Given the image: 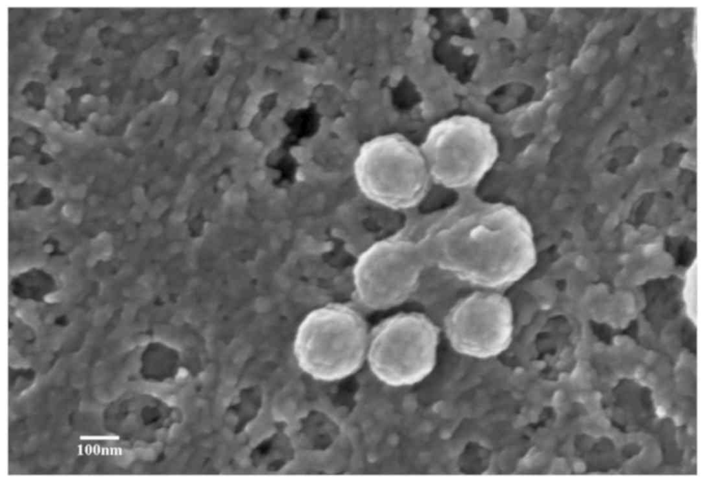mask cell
Here are the masks:
<instances>
[{
  "label": "cell",
  "instance_id": "cell-5",
  "mask_svg": "<svg viewBox=\"0 0 705 483\" xmlns=\"http://www.w3.org/2000/svg\"><path fill=\"white\" fill-rule=\"evenodd\" d=\"M439 329L422 313L401 312L372 331L368 360L372 373L393 387L412 385L433 370Z\"/></svg>",
  "mask_w": 705,
  "mask_h": 483
},
{
  "label": "cell",
  "instance_id": "cell-4",
  "mask_svg": "<svg viewBox=\"0 0 705 483\" xmlns=\"http://www.w3.org/2000/svg\"><path fill=\"white\" fill-rule=\"evenodd\" d=\"M368 342L361 314L347 303H329L310 312L299 325L294 353L299 367L313 378L343 379L361 366Z\"/></svg>",
  "mask_w": 705,
  "mask_h": 483
},
{
  "label": "cell",
  "instance_id": "cell-7",
  "mask_svg": "<svg viewBox=\"0 0 705 483\" xmlns=\"http://www.w3.org/2000/svg\"><path fill=\"white\" fill-rule=\"evenodd\" d=\"M514 311L501 291L479 290L457 301L444 319L451 346L459 354L489 358L505 352L514 332Z\"/></svg>",
  "mask_w": 705,
  "mask_h": 483
},
{
  "label": "cell",
  "instance_id": "cell-8",
  "mask_svg": "<svg viewBox=\"0 0 705 483\" xmlns=\"http://www.w3.org/2000/svg\"><path fill=\"white\" fill-rule=\"evenodd\" d=\"M263 393L257 385L241 389L227 407L224 419L235 435L244 432L259 416L263 405Z\"/></svg>",
  "mask_w": 705,
  "mask_h": 483
},
{
  "label": "cell",
  "instance_id": "cell-1",
  "mask_svg": "<svg viewBox=\"0 0 705 483\" xmlns=\"http://www.w3.org/2000/svg\"><path fill=\"white\" fill-rule=\"evenodd\" d=\"M419 241L428 265L481 290L501 292L537 262L531 222L502 202H459Z\"/></svg>",
  "mask_w": 705,
  "mask_h": 483
},
{
  "label": "cell",
  "instance_id": "cell-9",
  "mask_svg": "<svg viewBox=\"0 0 705 483\" xmlns=\"http://www.w3.org/2000/svg\"><path fill=\"white\" fill-rule=\"evenodd\" d=\"M81 438L84 440H114L118 438L116 436H82Z\"/></svg>",
  "mask_w": 705,
  "mask_h": 483
},
{
  "label": "cell",
  "instance_id": "cell-3",
  "mask_svg": "<svg viewBox=\"0 0 705 483\" xmlns=\"http://www.w3.org/2000/svg\"><path fill=\"white\" fill-rule=\"evenodd\" d=\"M419 147L432 182L464 193L481 183L499 156L498 142L490 125L471 115L438 121Z\"/></svg>",
  "mask_w": 705,
  "mask_h": 483
},
{
  "label": "cell",
  "instance_id": "cell-6",
  "mask_svg": "<svg viewBox=\"0 0 705 483\" xmlns=\"http://www.w3.org/2000/svg\"><path fill=\"white\" fill-rule=\"evenodd\" d=\"M427 266L419 240L402 233L379 240L359 255L353 267L356 300L370 310L398 305L417 290Z\"/></svg>",
  "mask_w": 705,
  "mask_h": 483
},
{
  "label": "cell",
  "instance_id": "cell-2",
  "mask_svg": "<svg viewBox=\"0 0 705 483\" xmlns=\"http://www.w3.org/2000/svg\"><path fill=\"white\" fill-rule=\"evenodd\" d=\"M356 185L370 202L392 211L419 206L432 183L420 147L398 133L360 147L352 164Z\"/></svg>",
  "mask_w": 705,
  "mask_h": 483
}]
</instances>
